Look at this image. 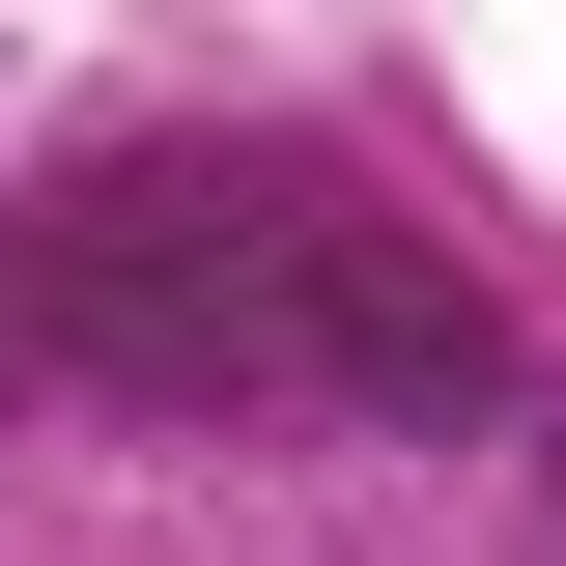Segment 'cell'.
<instances>
[{"instance_id": "cell-2", "label": "cell", "mask_w": 566, "mask_h": 566, "mask_svg": "<svg viewBox=\"0 0 566 566\" xmlns=\"http://www.w3.org/2000/svg\"><path fill=\"white\" fill-rule=\"evenodd\" d=\"M538 510H566V424H538Z\"/></svg>"}, {"instance_id": "cell-1", "label": "cell", "mask_w": 566, "mask_h": 566, "mask_svg": "<svg viewBox=\"0 0 566 566\" xmlns=\"http://www.w3.org/2000/svg\"><path fill=\"white\" fill-rule=\"evenodd\" d=\"M29 283L85 424H538L510 312L312 142H114L29 227Z\"/></svg>"}]
</instances>
